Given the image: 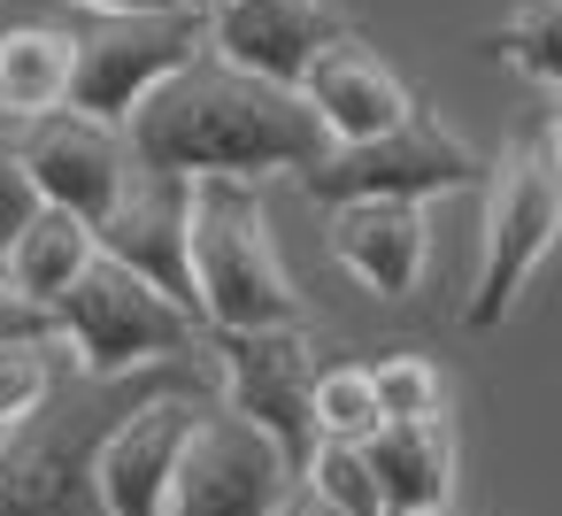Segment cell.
Returning a JSON list of instances; mask_svg holds the SVG:
<instances>
[{
    "label": "cell",
    "instance_id": "cell-1",
    "mask_svg": "<svg viewBox=\"0 0 562 516\" xmlns=\"http://www.w3.org/2000/svg\"><path fill=\"white\" fill-rule=\"evenodd\" d=\"M124 155L162 170V178H186V186L193 178L262 186V178H308L331 147H324L316 116L301 109V93L255 86V78L201 55L132 109Z\"/></svg>",
    "mask_w": 562,
    "mask_h": 516
},
{
    "label": "cell",
    "instance_id": "cell-2",
    "mask_svg": "<svg viewBox=\"0 0 562 516\" xmlns=\"http://www.w3.org/2000/svg\"><path fill=\"white\" fill-rule=\"evenodd\" d=\"M186 270H193V316H201V332H308V301L293 293V270L278 255L262 186L193 178V201H186Z\"/></svg>",
    "mask_w": 562,
    "mask_h": 516
},
{
    "label": "cell",
    "instance_id": "cell-3",
    "mask_svg": "<svg viewBox=\"0 0 562 516\" xmlns=\"http://www.w3.org/2000/svg\"><path fill=\"white\" fill-rule=\"evenodd\" d=\"M554 232H562L554 132H531L516 155L485 162V224H477V270H470V301H462L470 332L508 324V309L524 301V285L547 270Z\"/></svg>",
    "mask_w": 562,
    "mask_h": 516
},
{
    "label": "cell",
    "instance_id": "cell-4",
    "mask_svg": "<svg viewBox=\"0 0 562 516\" xmlns=\"http://www.w3.org/2000/svg\"><path fill=\"white\" fill-rule=\"evenodd\" d=\"M47 316H55V347H70L93 385H116V378L147 370V362L193 355V347L209 339L201 316H186V309L162 301L147 278H132V270H116V262H101V255L86 262V278H78Z\"/></svg>",
    "mask_w": 562,
    "mask_h": 516
},
{
    "label": "cell",
    "instance_id": "cell-5",
    "mask_svg": "<svg viewBox=\"0 0 562 516\" xmlns=\"http://www.w3.org/2000/svg\"><path fill=\"white\" fill-rule=\"evenodd\" d=\"M186 63H201V16L155 9V16H101L93 32H70V93L63 109L93 124H132V109L170 86Z\"/></svg>",
    "mask_w": 562,
    "mask_h": 516
},
{
    "label": "cell",
    "instance_id": "cell-6",
    "mask_svg": "<svg viewBox=\"0 0 562 516\" xmlns=\"http://www.w3.org/2000/svg\"><path fill=\"white\" fill-rule=\"evenodd\" d=\"M301 186H308V201H324V209H339V201H408V209H424V201H447V193L485 186V155H477L462 132L408 116V124L385 132V139L331 147Z\"/></svg>",
    "mask_w": 562,
    "mask_h": 516
},
{
    "label": "cell",
    "instance_id": "cell-7",
    "mask_svg": "<svg viewBox=\"0 0 562 516\" xmlns=\"http://www.w3.org/2000/svg\"><path fill=\"white\" fill-rule=\"evenodd\" d=\"M201 355H216L224 416L255 424L278 462L301 478L316 455V416H308V332H209Z\"/></svg>",
    "mask_w": 562,
    "mask_h": 516
},
{
    "label": "cell",
    "instance_id": "cell-8",
    "mask_svg": "<svg viewBox=\"0 0 562 516\" xmlns=\"http://www.w3.org/2000/svg\"><path fill=\"white\" fill-rule=\"evenodd\" d=\"M285 485H293V470L278 462V447L255 424L201 408L186 447H178L162 516H278Z\"/></svg>",
    "mask_w": 562,
    "mask_h": 516
},
{
    "label": "cell",
    "instance_id": "cell-9",
    "mask_svg": "<svg viewBox=\"0 0 562 516\" xmlns=\"http://www.w3.org/2000/svg\"><path fill=\"white\" fill-rule=\"evenodd\" d=\"M339 40H347V24L324 0H216V9H201V55L255 86H278V93H293L308 78V63Z\"/></svg>",
    "mask_w": 562,
    "mask_h": 516
},
{
    "label": "cell",
    "instance_id": "cell-10",
    "mask_svg": "<svg viewBox=\"0 0 562 516\" xmlns=\"http://www.w3.org/2000/svg\"><path fill=\"white\" fill-rule=\"evenodd\" d=\"M9 147H16V162H24L40 209H63V216H78L86 232L109 216V201H116V186H124V170H132L124 132H116V124H93V116H78V109H55V116H40V124H16Z\"/></svg>",
    "mask_w": 562,
    "mask_h": 516
},
{
    "label": "cell",
    "instance_id": "cell-11",
    "mask_svg": "<svg viewBox=\"0 0 562 516\" xmlns=\"http://www.w3.org/2000/svg\"><path fill=\"white\" fill-rule=\"evenodd\" d=\"M186 201H193V186H186V178H162V170L132 162V170H124V186H116V201H109V216L93 224V255H101V262H116V270H132V278H147L162 301H178V309L193 316Z\"/></svg>",
    "mask_w": 562,
    "mask_h": 516
},
{
    "label": "cell",
    "instance_id": "cell-12",
    "mask_svg": "<svg viewBox=\"0 0 562 516\" xmlns=\"http://www.w3.org/2000/svg\"><path fill=\"white\" fill-rule=\"evenodd\" d=\"M193 416H201L193 393H147V401L116 408V424L93 439V493L109 516H162V493H170Z\"/></svg>",
    "mask_w": 562,
    "mask_h": 516
},
{
    "label": "cell",
    "instance_id": "cell-13",
    "mask_svg": "<svg viewBox=\"0 0 562 516\" xmlns=\"http://www.w3.org/2000/svg\"><path fill=\"white\" fill-rule=\"evenodd\" d=\"M101 424H24L0 439V516H109L93 493V439Z\"/></svg>",
    "mask_w": 562,
    "mask_h": 516
},
{
    "label": "cell",
    "instance_id": "cell-14",
    "mask_svg": "<svg viewBox=\"0 0 562 516\" xmlns=\"http://www.w3.org/2000/svg\"><path fill=\"white\" fill-rule=\"evenodd\" d=\"M293 93H301V109L316 116L324 147H362V139H385V132H401V124L416 116V93L401 86V70L378 63L362 40L324 47Z\"/></svg>",
    "mask_w": 562,
    "mask_h": 516
},
{
    "label": "cell",
    "instance_id": "cell-15",
    "mask_svg": "<svg viewBox=\"0 0 562 516\" xmlns=\"http://www.w3.org/2000/svg\"><path fill=\"white\" fill-rule=\"evenodd\" d=\"M324 247H331V262H339L362 293L401 301V293H416V278H424L431 224H424V209H408V201H339Z\"/></svg>",
    "mask_w": 562,
    "mask_h": 516
},
{
    "label": "cell",
    "instance_id": "cell-16",
    "mask_svg": "<svg viewBox=\"0 0 562 516\" xmlns=\"http://www.w3.org/2000/svg\"><path fill=\"white\" fill-rule=\"evenodd\" d=\"M385 516H431L454 501V424L424 416V424H378L370 439H355Z\"/></svg>",
    "mask_w": 562,
    "mask_h": 516
},
{
    "label": "cell",
    "instance_id": "cell-17",
    "mask_svg": "<svg viewBox=\"0 0 562 516\" xmlns=\"http://www.w3.org/2000/svg\"><path fill=\"white\" fill-rule=\"evenodd\" d=\"M86 262H93V232L78 216H63V209H40L9 239V255H0V285H9L16 301H32V309H55L86 278Z\"/></svg>",
    "mask_w": 562,
    "mask_h": 516
},
{
    "label": "cell",
    "instance_id": "cell-18",
    "mask_svg": "<svg viewBox=\"0 0 562 516\" xmlns=\"http://www.w3.org/2000/svg\"><path fill=\"white\" fill-rule=\"evenodd\" d=\"M63 93H70V32H55V24L0 32V116L40 124L63 109Z\"/></svg>",
    "mask_w": 562,
    "mask_h": 516
},
{
    "label": "cell",
    "instance_id": "cell-19",
    "mask_svg": "<svg viewBox=\"0 0 562 516\" xmlns=\"http://www.w3.org/2000/svg\"><path fill=\"white\" fill-rule=\"evenodd\" d=\"M485 55H501L531 93H554L562 86V0H516L485 32Z\"/></svg>",
    "mask_w": 562,
    "mask_h": 516
},
{
    "label": "cell",
    "instance_id": "cell-20",
    "mask_svg": "<svg viewBox=\"0 0 562 516\" xmlns=\"http://www.w3.org/2000/svg\"><path fill=\"white\" fill-rule=\"evenodd\" d=\"M370 370V401H378V424H424V416H447V370L431 355H385V362H362Z\"/></svg>",
    "mask_w": 562,
    "mask_h": 516
},
{
    "label": "cell",
    "instance_id": "cell-21",
    "mask_svg": "<svg viewBox=\"0 0 562 516\" xmlns=\"http://www.w3.org/2000/svg\"><path fill=\"white\" fill-rule=\"evenodd\" d=\"M308 416H316V439H370L378 431V401H370V370L362 362H331L308 378Z\"/></svg>",
    "mask_w": 562,
    "mask_h": 516
},
{
    "label": "cell",
    "instance_id": "cell-22",
    "mask_svg": "<svg viewBox=\"0 0 562 516\" xmlns=\"http://www.w3.org/2000/svg\"><path fill=\"white\" fill-rule=\"evenodd\" d=\"M293 485H308L339 516H385V501H378V485H370V470H362V455L347 439H316V455H308V470Z\"/></svg>",
    "mask_w": 562,
    "mask_h": 516
},
{
    "label": "cell",
    "instance_id": "cell-23",
    "mask_svg": "<svg viewBox=\"0 0 562 516\" xmlns=\"http://www.w3.org/2000/svg\"><path fill=\"white\" fill-rule=\"evenodd\" d=\"M47 355H55V339L47 347H0V439L40 424V408L55 393V362Z\"/></svg>",
    "mask_w": 562,
    "mask_h": 516
},
{
    "label": "cell",
    "instance_id": "cell-24",
    "mask_svg": "<svg viewBox=\"0 0 562 516\" xmlns=\"http://www.w3.org/2000/svg\"><path fill=\"white\" fill-rule=\"evenodd\" d=\"M32 216H40V193H32V178H24V162H16V147L0 139V255H9V239H16Z\"/></svg>",
    "mask_w": 562,
    "mask_h": 516
},
{
    "label": "cell",
    "instance_id": "cell-25",
    "mask_svg": "<svg viewBox=\"0 0 562 516\" xmlns=\"http://www.w3.org/2000/svg\"><path fill=\"white\" fill-rule=\"evenodd\" d=\"M47 339H55V316L0 285V347H47Z\"/></svg>",
    "mask_w": 562,
    "mask_h": 516
},
{
    "label": "cell",
    "instance_id": "cell-26",
    "mask_svg": "<svg viewBox=\"0 0 562 516\" xmlns=\"http://www.w3.org/2000/svg\"><path fill=\"white\" fill-rule=\"evenodd\" d=\"M78 9H101V16H155V9H178V0H78Z\"/></svg>",
    "mask_w": 562,
    "mask_h": 516
},
{
    "label": "cell",
    "instance_id": "cell-27",
    "mask_svg": "<svg viewBox=\"0 0 562 516\" xmlns=\"http://www.w3.org/2000/svg\"><path fill=\"white\" fill-rule=\"evenodd\" d=\"M278 516H339V508H324L308 485H285V501H278Z\"/></svg>",
    "mask_w": 562,
    "mask_h": 516
},
{
    "label": "cell",
    "instance_id": "cell-28",
    "mask_svg": "<svg viewBox=\"0 0 562 516\" xmlns=\"http://www.w3.org/2000/svg\"><path fill=\"white\" fill-rule=\"evenodd\" d=\"M178 9H186V16H201V9H216V0H178Z\"/></svg>",
    "mask_w": 562,
    "mask_h": 516
},
{
    "label": "cell",
    "instance_id": "cell-29",
    "mask_svg": "<svg viewBox=\"0 0 562 516\" xmlns=\"http://www.w3.org/2000/svg\"><path fill=\"white\" fill-rule=\"evenodd\" d=\"M431 516H454V508H431Z\"/></svg>",
    "mask_w": 562,
    "mask_h": 516
}]
</instances>
